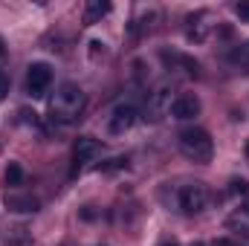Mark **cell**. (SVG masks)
<instances>
[{"mask_svg": "<svg viewBox=\"0 0 249 246\" xmlns=\"http://www.w3.org/2000/svg\"><path fill=\"white\" fill-rule=\"evenodd\" d=\"M84 105H87L84 90L78 84H72V81H64L61 87L55 90V96L50 99V116H53V122H58V124H72L81 119Z\"/></svg>", "mask_w": 249, "mask_h": 246, "instance_id": "obj_1", "label": "cell"}, {"mask_svg": "<svg viewBox=\"0 0 249 246\" xmlns=\"http://www.w3.org/2000/svg\"><path fill=\"white\" fill-rule=\"evenodd\" d=\"M171 206L183 214H200L209 206V188L203 183H180L171 188Z\"/></svg>", "mask_w": 249, "mask_h": 246, "instance_id": "obj_2", "label": "cell"}, {"mask_svg": "<svg viewBox=\"0 0 249 246\" xmlns=\"http://www.w3.org/2000/svg\"><path fill=\"white\" fill-rule=\"evenodd\" d=\"M177 142H180L183 157L191 159V162H209L212 154H214V142H212L209 130H203V127H186V130H180Z\"/></svg>", "mask_w": 249, "mask_h": 246, "instance_id": "obj_3", "label": "cell"}, {"mask_svg": "<svg viewBox=\"0 0 249 246\" xmlns=\"http://www.w3.org/2000/svg\"><path fill=\"white\" fill-rule=\"evenodd\" d=\"M99 157H102V142L93 139V136H78L75 148H72V174L90 168Z\"/></svg>", "mask_w": 249, "mask_h": 246, "instance_id": "obj_4", "label": "cell"}, {"mask_svg": "<svg viewBox=\"0 0 249 246\" xmlns=\"http://www.w3.org/2000/svg\"><path fill=\"white\" fill-rule=\"evenodd\" d=\"M50 84H53V67L44 61L29 64V70H26V90H29V96L41 99L50 90Z\"/></svg>", "mask_w": 249, "mask_h": 246, "instance_id": "obj_5", "label": "cell"}, {"mask_svg": "<svg viewBox=\"0 0 249 246\" xmlns=\"http://www.w3.org/2000/svg\"><path fill=\"white\" fill-rule=\"evenodd\" d=\"M3 206H6V211H15V214H35L41 209V200L26 191H6Z\"/></svg>", "mask_w": 249, "mask_h": 246, "instance_id": "obj_6", "label": "cell"}, {"mask_svg": "<svg viewBox=\"0 0 249 246\" xmlns=\"http://www.w3.org/2000/svg\"><path fill=\"white\" fill-rule=\"evenodd\" d=\"M171 84H160L148 93V113L151 119H162L168 110H171Z\"/></svg>", "mask_w": 249, "mask_h": 246, "instance_id": "obj_7", "label": "cell"}, {"mask_svg": "<svg viewBox=\"0 0 249 246\" xmlns=\"http://www.w3.org/2000/svg\"><path fill=\"white\" fill-rule=\"evenodd\" d=\"M200 99L194 96V93H180L174 102H171V116L174 119H180V122H186V119H194V116H200Z\"/></svg>", "mask_w": 249, "mask_h": 246, "instance_id": "obj_8", "label": "cell"}, {"mask_svg": "<svg viewBox=\"0 0 249 246\" xmlns=\"http://www.w3.org/2000/svg\"><path fill=\"white\" fill-rule=\"evenodd\" d=\"M136 116H139V110H136L130 102L116 105V107H113V113H110V133H124L127 127H133Z\"/></svg>", "mask_w": 249, "mask_h": 246, "instance_id": "obj_9", "label": "cell"}, {"mask_svg": "<svg viewBox=\"0 0 249 246\" xmlns=\"http://www.w3.org/2000/svg\"><path fill=\"white\" fill-rule=\"evenodd\" d=\"M110 3L107 0H90L87 6H84V15H81V23L84 26H93V23H99L105 15H110Z\"/></svg>", "mask_w": 249, "mask_h": 246, "instance_id": "obj_10", "label": "cell"}, {"mask_svg": "<svg viewBox=\"0 0 249 246\" xmlns=\"http://www.w3.org/2000/svg\"><path fill=\"white\" fill-rule=\"evenodd\" d=\"M154 20H157V9H142V18H133L127 29H130V35H145V32H151Z\"/></svg>", "mask_w": 249, "mask_h": 246, "instance_id": "obj_11", "label": "cell"}, {"mask_svg": "<svg viewBox=\"0 0 249 246\" xmlns=\"http://www.w3.org/2000/svg\"><path fill=\"white\" fill-rule=\"evenodd\" d=\"M226 226L229 229H235V232H244V235H249V203H244L229 220H226Z\"/></svg>", "mask_w": 249, "mask_h": 246, "instance_id": "obj_12", "label": "cell"}, {"mask_svg": "<svg viewBox=\"0 0 249 246\" xmlns=\"http://www.w3.org/2000/svg\"><path fill=\"white\" fill-rule=\"evenodd\" d=\"M3 177H6V185H9V188H20V185H23V180H26V174H23L20 162H9Z\"/></svg>", "mask_w": 249, "mask_h": 246, "instance_id": "obj_13", "label": "cell"}, {"mask_svg": "<svg viewBox=\"0 0 249 246\" xmlns=\"http://www.w3.org/2000/svg\"><path fill=\"white\" fill-rule=\"evenodd\" d=\"M35 241L29 238V232L26 229H12V235L6 238V246H32Z\"/></svg>", "mask_w": 249, "mask_h": 246, "instance_id": "obj_14", "label": "cell"}, {"mask_svg": "<svg viewBox=\"0 0 249 246\" xmlns=\"http://www.w3.org/2000/svg\"><path fill=\"white\" fill-rule=\"evenodd\" d=\"M229 61L232 64H249V44L238 47V50H232V53H229Z\"/></svg>", "mask_w": 249, "mask_h": 246, "instance_id": "obj_15", "label": "cell"}, {"mask_svg": "<svg viewBox=\"0 0 249 246\" xmlns=\"http://www.w3.org/2000/svg\"><path fill=\"white\" fill-rule=\"evenodd\" d=\"M229 194H249V183L247 180H232L229 183Z\"/></svg>", "mask_w": 249, "mask_h": 246, "instance_id": "obj_16", "label": "cell"}, {"mask_svg": "<svg viewBox=\"0 0 249 246\" xmlns=\"http://www.w3.org/2000/svg\"><path fill=\"white\" fill-rule=\"evenodd\" d=\"M9 96V75L0 70V99H6Z\"/></svg>", "mask_w": 249, "mask_h": 246, "instance_id": "obj_17", "label": "cell"}, {"mask_svg": "<svg viewBox=\"0 0 249 246\" xmlns=\"http://www.w3.org/2000/svg\"><path fill=\"white\" fill-rule=\"evenodd\" d=\"M235 12H238V18H241V20H249V3H238V9H235Z\"/></svg>", "mask_w": 249, "mask_h": 246, "instance_id": "obj_18", "label": "cell"}, {"mask_svg": "<svg viewBox=\"0 0 249 246\" xmlns=\"http://www.w3.org/2000/svg\"><path fill=\"white\" fill-rule=\"evenodd\" d=\"M212 246H235V241H229V238H217Z\"/></svg>", "mask_w": 249, "mask_h": 246, "instance_id": "obj_19", "label": "cell"}, {"mask_svg": "<svg viewBox=\"0 0 249 246\" xmlns=\"http://www.w3.org/2000/svg\"><path fill=\"white\" fill-rule=\"evenodd\" d=\"M160 246H180V244H177L174 238H168V241H162V244H160Z\"/></svg>", "mask_w": 249, "mask_h": 246, "instance_id": "obj_20", "label": "cell"}, {"mask_svg": "<svg viewBox=\"0 0 249 246\" xmlns=\"http://www.w3.org/2000/svg\"><path fill=\"white\" fill-rule=\"evenodd\" d=\"M6 55V47H3V38H0V58Z\"/></svg>", "mask_w": 249, "mask_h": 246, "instance_id": "obj_21", "label": "cell"}, {"mask_svg": "<svg viewBox=\"0 0 249 246\" xmlns=\"http://www.w3.org/2000/svg\"><path fill=\"white\" fill-rule=\"evenodd\" d=\"M191 246H206L203 241H191Z\"/></svg>", "mask_w": 249, "mask_h": 246, "instance_id": "obj_22", "label": "cell"}, {"mask_svg": "<svg viewBox=\"0 0 249 246\" xmlns=\"http://www.w3.org/2000/svg\"><path fill=\"white\" fill-rule=\"evenodd\" d=\"M64 246H70V244H64Z\"/></svg>", "mask_w": 249, "mask_h": 246, "instance_id": "obj_23", "label": "cell"}]
</instances>
